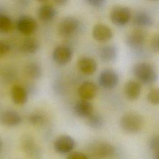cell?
I'll list each match as a JSON object with an SVG mask.
<instances>
[{"label":"cell","instance_id":"3957f363","mask_svg":"<svg viewBox=\"0 0 159 159\" xmlns=\"http://www.w3.org/2000/svg\"><path fill=\"white\" fill-rule=\"evenodd\" d=\"M80 20L73 16L63 18L58 25V33L63 37H70L75 35L80 28Z\"/></svg>","mask_w":159,"mask_h":159},{"label":"cell","instance_id":"d6986e66","mask_svg":"<svg viewBox=\"0 0 159 159\" xmlns=\"http://www.w3.org/2000/svg\"><path fill=\"white\" fill-rule=\"evenodd\" d=\"M74 111L79 117L86 118L93 113V107L89 101L81 99L76 103Z\"/></svg>","mask_w":159,"mask_h":159},{"label":"cell","instance_id":"e0dca14e","mask_svg":"<svg viewBox=\"0 0 159 159\" xmlns=\"http://www.w3.org/2000/svg\"><path fill=\"white\" fill-rule=\"evenodd\" d=\"M142 86L139 82L135 80L128 81L124 86L126 97L130 100L137 99L140 94Z\"/></svg>","mask_w":159,"mask_h":159},{"label":"cell","instance_id":"f1b7e54d","mask_svg":"<svg viewBox=\"0 0 159 159\" xmlns=\"http://www.w3.org/2000/svg\"><path fill=\"white\" fill-rule=\"evenodd\" d=\"M149 147L154 153L159 152V135H154L150 139L149 141Z\"/></svg>","mask_w":159,"mask_h":159},{"label":"cell","instance_id":"7a4b0ae2","mask_svg":"<svg viewBox=\"0 0 159 159\" xmlns=\"http://www.w3.org/2000/svg\"><path fill=\"white\" fill-rule=\"evenodd\" d=\"M143 125V118L135 112H128L122 116L120 126L125 132L136 134L139 132Z\"/></svg>","mask_w":159,"mask_h":159},{"label":"cell","instance_id":"8992f818","mask_svg":"<svg viewBox=\"0 0 159 159\" xmlns=\"http://www.w3.org/2000/svg\"><path fill=\"white\" fill-rule=\"evenodd\" d=\"M147 32L143 29H135L127 35L125 43L127 45L132 48H138L142 47L147 38Z\"/></svg>","mask_w":159,"mask_h":159},{"label":"cell","instance_id":"e575fe53","mask_svg":"<svg viewBox=\"0 0 159 159\" xmlns=\"http://www.w3.org/2000/svg\"><path fill=\"white\" fill-rule=\"evenodd\" d=\"M2 142L1 139H0V152H1V149H2Z\"/></svg>","mask_w":159,"mask_h":159},{"label":"cell","instance_id":"ffe728a7","mask_svg":"<svg viewBox=\"0 0 159 159\" xmlns=\"http://www.w3.org/2000/svg\"><path fill=\"white\" fill-rule=\"evenodd\" d=\"M11 98L16 104H24L28 99V94L26 89L21 86L14 85L11 89Z\"/></svg>","mask_w":159,"mask_h":159},{"label":"cell","instance_id":"ba28073f","mask_svg":"<svg viewBox=\"0 0 159 159\" xmlns=\"http://www.w3.org/2000/svg\"><path fill=\"white\" fill-rule=\"evenodd\" d=\"M73 56L71 49L66 45H58L56 47L52 53L53 60L59 65L68 63Z\"/></svg>","mask_w":159,"mask_h":159},{"label":"cell","instance_id":"5b68a950","mask_svg":"<svg viewBox=\"0 0 159 159\" xmlns=\"http://www.w3.org/2000/svg\"><path fill=\"white\" fill-rule=\"evenodd\" d=\"M119 81L118 73L114 70L107 68L102 70L98 78L100 86L106 89H112L115 88Z\"/></svg>","mask_w":159,"mask_h":159},{"label":"cell","instance_id":"4316f807","mask_svg":"<svg viewBox=\"0 0 159 159\" xmlns=\"http://www.w3.org/2000/svg\"><path fill=\"white\" fill-rule=\"evenodd\" d=\"M147 100L153 105H159V88H155L148 92Z\"/></svg>","mask_w":159,"mask_h":159},{"label":"cell","instance_id":"5bb4252c","mask_svg":"<svg viewBox=\"0 0 159 159\" xmlns=\"http://www.w3.org/2000/svg\"><path fill=\"white\" fill-rule=\"evenodd\" d=\"M97 91L96 85L92 81H86L80 85L78 93L81 99L89 101L96 96Z\"/></svg>","mask_w":159,"mask_h":159},{"label":"cell","instance_id":"277c9868","mask_svg":"<svg viewBox=\"0 0 159 159\" xmlns=\"http://www.w3.org/2000/svg\"><path fill=\"white\" fill-rule=\"evenodd\" d=\"M109 16L114 24L117 26H123L129 22L131 18V12L125 6H114L111 9Z\"/></svg>","mask_w":159,"mask_h":159},{"label":"cell","instance_id":"9c48e42d","mask_svg":"<svg viewBox=\"0 0 159 159\" xmlns=\"http://www.w3.org/2000/svg\"><path fill=\"white\" fill-rule=\"evenodd\" d=\"M16 26L20 32L29 35L37 30V23L34 18L28 16H22L18 19Z\"/></svg>","mask_w":159,"mask_h":159},{"label":"cell","instance_id":"9a60e30c","mask_svg":"<svg viewBox=\"0 0 159 159\" xmlns=\"http://www.w3.org/2000/svg\"><path fill=\"white\" fill-rule=\"evenodd\" d=\"M57 14V12L55 7L47 2L42 4L38 11L39 18L43 22H50L53 20Z\"/></svg>","mask_w":159,"mask_h":159},{"label":"cell","instance_id":"83f0119b","mask_svg":"<svg viewBox=\"0 0 159 159\" xmlns=\"http://www.w3.org/2000/svg\"><path fill=\"white\" fill-rule=\"evenodd\" d=\"M151 49L155 53H159V33L153 34L150 41Z\"/></svg>","mask_w":159,"mask_h":159},{"label":"cell","instance_id":"603a6c76","mask_svg":"<svg viewBox=\"0 0 159 159\" xmlns=\"http://www.w3.org/2000/svg\"><path fill=\"white\" fill-rule=\"evenodd\" d=\"M25 75L32 80L39 79L42 74V70L40 65L36 61L29 63L24 68Z\"/></svg>","mask_w":159,"mask_h":159},{"label":"cell","instance_id":"30bf717a","mask_svg":"<svg viewBox=\"0 0 159 159\" xmlns=\"http://www.w3.org/2000/svg\"><path fill=\"white\" fill-rule=\"evenodd\" d=\"M92 155L98 159H103L113 156L115 153V148L111 143L107 142L98 143L93 147Z\"/></svg>","mask_w":159,"mask_h":159},{"label":"cell","instance_id":"4fadbf2b","mask_svg":"<svg viewBox=\"0 0 159 159\" xmlns=\"http://www.w3.org/2000/svg\"><path fill=\"white\" fill-rule=\"evenodd\" d=\"M118 48L114 44H109L102 46L99 48V57L105 63L114 61L117 57Z\"/></svg>","mask_w":159,"mask_h":159},{"label":"cell","instance_id":"44dd1931","mask_svg":"<svg viewBox=\"0 0 159 159\" xmlns=\"http://www.w3.org/2000/svg\"><path fill=\"white\" fill-rule=\"evenodd\" d=\"M39 42L34 37L25 39L20 45L21 51L26 54H34L39 49Z\"/></svg>","mask_w":159,"mask_h":159},{"label":"cell","instance_id":"8fae6325","mask_svg":"<svg viewBox=\"0 0 159 159\" xmlns=\"http://www.w3.org/2000/svg\"><path fill=\"white\" fill-rule=\"evenodd\" d=\"M92 35L98 42H105L111 40L113 37V32L110 27L103 24H97L93 29Z\"/></svg>","mask_w":159,"mask_h":159},{"label":"cell","instance_id":"4dcf8cb0","mask_svg":"<svg viewBox=\"0 0 159 159\" xmlns=\"http://www.w3.org/2000/svg\"><path fill=\"white\" fill-rule=\"evenodd\" d=\"M10 45L6 42L0 40V57L6 55L10 50Z\"/></svg>","mask_w":159,"mask_h":159},{"label":"cell","instance_id":"836d02e7","mask_svg":"<svg viewBox=\"0 0 159 159\" xmlns=\"http://www.w3.org/2000/svg\"><path fill=\"white\" fill-rule=\"evenodd\" d=\"M154 159H159V152H157L155 153Z\"/></svg>","mask_w":159,"mask_h":159},{"label":"cell","instance_id":"52a82bcc","mask_svg":"<svg viewBox=\"0 0 159 159\" xmlns=\"http://www.w3.org/2000/svg\"><path fill=\"white\" fill-rule=\"evenodd\" d=\"M53 146L57 153L66 154L73 150L75 147V141L70 135H61L55 139Z\"/></svg>","mask_w":159,"mask_h":159},{"label":"cell","instance_id":"cb8c5ba5","mask_svg":"<svg viewBox=\"0 0 159 159\" xmlns=\"http://www.w3.org/2000/svg\"><path fill=\"white\" fill-rule=\"evenodd\" d=\"M86 119L88 125L93 129H100L104 124V120L103 117L99 114L93 113Z\"/></svg>","mask_w":159,"mask_h":159},{"label":"cell","instance_id":"7c38bea8","mask_svg":"<svg viewBox=\"0 0 159 159\" xmlns=\"http://www.w3.org/2000/svg\"><path fill=\"white\" fill-rule=\"evenodd\" d=\"M20 115L14 110H6L0 114V123L7 127H15L20 124Z\"/></svg>","mask_w":159,"mask_h":159},{"label":"cell","instance_id":"f546056e","mask_svg":"<svg viewBox=\"0 0 159 159\" xmlns=\"http://www.w3.org/2000/svg\"><path fill=\"white\" fill-rule=\"evenodd\" d=\"M86 2L89 6L95 8H101L103 7L106 3L104 0H87Z\"/></svg>","mask_w":159,"mask_h":159},{"label":"cell","instance_id":"ac0fdd59","mask_svg":"<svg viewBox=\"0 0 159 159\" xmlns=\"http://www.w3.org/2000/svg\"><path fill=\"white\" fill-rule=\"evenodd\" d=\"M22 150L29 156H35L39 152V149L33 137L29 135L22 137L21 140Z\"/></svg>","mask_w":159,"mask_h":159},{"label":"cell","instance_id":"d4e9b609","mask_svg":"<svg viewBox=\"0 0 159 159\" xmlns=\"http://www.w3.org/2000/svg\"><path fill=\"white\" fill-rule=\"evenodd\" d=\"M12 27L11 19L4 14L0 12V32L7 33Z\"/></svg>","mask_w":159,"mask_h":159},{"label":"cell","instance_id":"484cf974","mask_svg":"<svg viewBox=\"0 0 159 159\" xmlns=\"http://www.w3.org/2000/svg\"><path fill=\"white\" fill-rule=\"evenodd\" d=\"M46 120L45 116L40 112H34L29 117V120L32 125H42Z\"/></svg>","mask_w":159,"mask_h":159},{"label":"cell","instance_id":"2e32d148","mask_svg":"<svg viewBox=\"0 0 159 159\" xmlns=\"http://www.w3.org/2000/svg\"><path fill=\"white\" fill-rule=\"evenodd\" d=\"M79 70L84 74L90 75L93 74L97 69V63L92 58L84 57L81 58L78 62Z\"/></svg>","mask_w":159,"mask_h":159},{"label":"cell","instance_id":"d6a6232c","mask_svg":"<svg viewBox=\"0 0 159 159\" xmlns=\"http://www.w3.org/2000/svg\"><path fill=\"white\" fill-rule=\"evenodd\" d=\"M54 2L56 4H58L59 6H61V5H64L66 3H67L68 1H66V0H55V1H54Z\"/></svg>","mask_w":159,"mask_h":159},{"label":"cell","instance_id":"7402d4cb","mask_svg":"<svg viewBox=\"0 0 159 159\" xmlns=\"http://www.w3.org/2000/svg\"><path fill=\"white\" fill-rule=\"evenodd\" d=\"M134 23L140 27H146L152 25L153 20L150 15L147 12L138 11L134 15Z\"/></svg>","mask_w":159,"mask_h":159},{"label":"cell","instance_id":"1f68e13d","mask_svg":"<svg viewBox=\"0 0 159 159\" xmlns=\"http://www.w3.org/2000/svg\"><path fill=\"white\" fill-rule=\"evenodd\" d=\"M67 159H88L86 155L80 152H74L70 153Z\"/></svg>","mask_w":159,"mask_h":159},{"label":"cell","instance_id":"6da1fadb","mask_svg":"<svg viewBox=\"0 0 159 159\" xmlns=\"http://www.w3.org/2000/svg\"><path fill=\"white\" fill-rule=\"evenodd\" d=\"M134 76L145 84H152L158 80V74L153 66L147 62H138L132 68Z\"/></svg>","mask_w":159,"mask_h":159}]
</instances>
